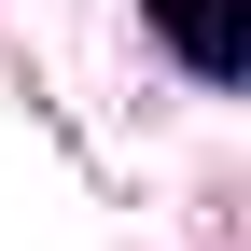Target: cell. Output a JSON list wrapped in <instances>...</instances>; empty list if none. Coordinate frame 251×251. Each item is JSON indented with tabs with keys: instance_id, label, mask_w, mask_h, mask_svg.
<instances>
[{
	"instance_id": "cell-1",
	"label": "cell",
	"mask_w": 251,
	"mask_h": 251,
	"mask_svg": "<svg viewBox=\"0 0 251 251\" xmlns=\"http://www.w3.org/2000/svg\"><path fill=\"white\" fill-rule=\"evenodd\" d=\"M140 14L168 28V56H181L196 84H237V70H251V0H140Z\"/></svg>"
}]
</instances>
